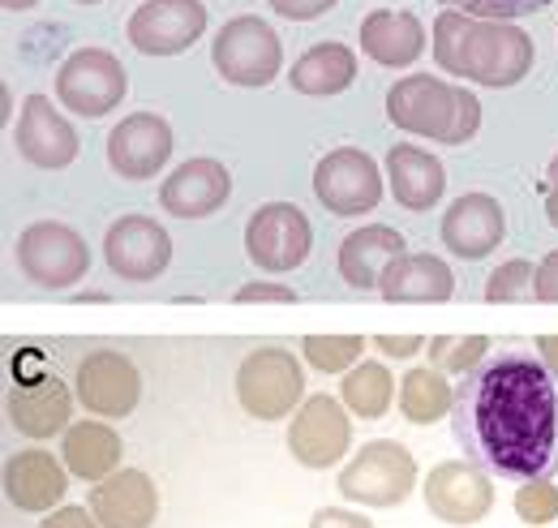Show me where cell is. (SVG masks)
Here are the masks:
<instances>
[{
    "mask_svg": "<svg viewBox=\"0 0 558 528\" xmlns=\"http://www.w3.org/2000/svg\"><path fill=\"white\" fill-rule=\"evenodd\" d=\"M460 452L502 481L558 472V370L533 348H498L456 387Z\"/></svg>",
    "mask_w": 558,
    "mask_h": 528,
    "instance_id": "6da1fadb",
    "label": "cell"
},
{
    "mask_svg": "<svg viewBox=\"0 0 558 528\" xmlns=\"http://www.w3.org/2000/svg\"><path fill=\"white\" fill-rule=\"evenodd\" d=\"M434 61L451 77H469L482 86H515L529 77L537 48L524 26L507 17H473L460 9H442L434 17Z\"/></svg>",
    "mask_w": 558,
    "mask_h": 528,
    "instance_id": "7a4b0ae2",
    "label": "cell"
},
{
    "mask_svg": "<svg viewBox=\"0 0 558 528\" xmlns=\"http://www.w3.org/2000/svg\"><path fill=\"white\" fill-rule=\"evenodd\" d=\"M387 117L396 130L434 137L442 146H464L482 130V104L464 86L434 73H409L387 91Z\"/></svg>",
    "mask_w": 558,
    "mask_h": 528,
    "instance_id": "3957f363",
    "label": "cell"
},
{
    "mask_svg": "<svg viewBox=\"0 0 558 528\" xmlns=\"http://www.w3.org/2000/svg\"><path fill=\"white\" fill-rule=\"evenodd\" d=\"M417 485V460L396 439L365 443L340 472V494L361 507H400Z\"/></svg>",
    "mask_w": 558,
    "mask_h": 528,
    "instance_id": "277c9868",
    "label": "cell"
},
{
    "mask_svg": "<svg viewBox=\"0 0 558 528\" xmlns=\"http://www.w3.org/2000/svg\"><path fill=\"white\" fill-rule=\"evenodd\" d=\"M305 370L301 361L279 348V344H267V348H254L241 370H236V399L250 417L258 421H279L288 417L292 408L305 404Z\"/></svg>",
    "mask_w": 558,
    "mask_h": 528,
    "instance_id": "5b68a950",
    "label": "cell"
},
{
    "mask_svg": "<svg viewBox=\"0 0 558 528\" xmlns=\"http://www.w3.org/2000/svg\"><path fill=\"white\" fill-rule=\"evenodd\" d=\"M210 61H215V73L232 86H267L283 69V44H279L276 26L245 13L219 26L210 44Z\"/></svg>",
    "mask_w": 558,
    "mask_h": 528,
    "instance_id": "8992f818",
    "label": "cell"
},
{
    "mask_svg": "<svg viewBox=\"0 0 558 528\" xmlns=\"http://www.w3.org/2000/svg\"><path fill=\"white\" fill-rule=\"evenodd\" d=\"M125 91H130V73L108 48H77L57 69V99L86 121L108 117L125 99Z\"/></svg>",
    "mask_w": 558,
    "mask_h": 528,
    "instance_id": "52a82bcc",
    "label": "cell"
},
{
    "mask_svg": "<svg viewBox=\"0 0 558 528\" xmlns=\"http://www.w3.org/2000/svg\"><path fill=\"white\" fill-rule=\"evenodd\" d=\"M310 250H314V228H310L305 211L292 202H267L245 224V254L267 275L296 271L310 259Z\"/></svg>",
    "mask_w": 558,
    "mask_h": 528,
    "instance_id": "ba28073f",
    "label": "cell"
},
{
    "mask_svg": "<svg viewBox=\"0 0 558 528\" xmlns=\"http://www.w3.org/2000/svg\"><path fill=\"white\" fill-rule=\"evenodd\" d=\"M17 266L39 288H73L90 271V250L70 224L39 219L17 237Z\"/></svg>",
    "mask_w": 558,
    "mask_h": 528,
    "instance_id": "9c48e42d",
    "label": "cell"
},
{
    "mask_svg": "<svg viewBox=\"0 0 558 528\" xmlns=\"http://www.w3.org/2000/svg\"><path fill=\"white\" fill-rule=\"evenodd\" d=\"M314 199L323 202L331 215H344V219L365 215L383 202V172L365 151L336 146L314 168Z\"/></svg>",
    "mask_w": 558,
    "mask_h": 528,
    "instance_id": "30bf717a",
    "label": "cell"
},
{
    "mask_svg": "<svg viewBox=\"0 0 558 528\" xmlns=\"http://www.w3.org/2000/svg\"><path fill=\"white\" fill-rule=\"evenodd\" d=\"M425 507L442 525H482L494 507V481L469 456L434 464L425 477Z\"/></svg>",
    "mask_w": 558,
    "mask_h": 528,
    "instance_id": "8fae6325",
    "label": "cell"
},
{
    "mask_svg": "<svg viewBox=\"0 0 558 528\" xmlns=\"http://www.w3.org/2000/svg\"><path fill=\"white\" fill-rule=\"evenodd\" d=\"M349 447H352V421L344 399L323 392V396H310L296 408L292 430H288L292 460L305 464V468H331V464L344 460Z\"/></svg>",
    "mask_w": 558,
    "mask_h": 528,
    "instance_id": "7c38bea8",
    "label": "cell"
},
{
    "mask_svg": "<svg viewBox=\"0 0 558 528\" xmlns=\"http://www.w3.org/2000/svg\"><path fill=\"white\" fill-rule=\"evenodd\" d=\"M207 31V4L203 0H146L130 13V44L142 57H177L194 48Z\"/></svg>",
    "mask_w": 558,
    "mask_h": 528,
    "instance_id": "4fadbf2b",
    "label": "cell"
},
{
    "mask_svg": "<svg viewBox=\"0 0 558 528\" xmlns=\"http://www.w3.org/2000/svg\"><path fill=\"white\" fill-rule=\"evenodd\" d=\"M73 392L95 417H130L142 399V374L121 348H90L77 361Z\"/></svg>",
    "mask_w": 558,
    "mask_h": 528,
    "instance_id": "5bb4252c",
    "label": "cell"
},
{
    "mask_svg": "<svg viewBox=\"0 0 558 528\" xmlns=\"http://www.w3.org/2000/svg\"><path fill=\"white\" fill-rule=\"evenodd\" d=\"M104 259L117 279L150 284L172 263V237L146 215H121L104 237Z\"/></svg>",
    "mask_w": 558,
    "mask_h": 528,
    "instance_id": "9a60e30c",
    "label": "cell"
},
{
    "mask_svg": "<svg viewBox=\"0 0 558 528\" xmlns=\"http://www.w3.org/2000/svg\"><path fill=\"white\" fill-rule=\"evenodd\" d=\"M172 159V125L155 112H134L108 133V164L125 181H150Z\"/></svg>",
    "mask_w": 558,
    "mask_h": 528,
    "instance_id": "2e32d148",
    "label": "cell"
},
{
    "mask_svg": "<svg viewBox=\"0 0 558 528\" xmlns=\"http://www.w3.org/2000/svg\"><path fill=\"white\" fill-rule=\"evenodd\" d=\"M442 245L456 254V259H489L502 237H507V215L494 194H460V199L447 206L442 215Z\"/></svg>",
    "mask_w": 558,
    "mask_h": 528,
    "instance_id": "e0dca14e",
    "label": "cell"
},
{
    "mask_svg": "<svg viewBox=\"0 0 558 528\" xmlns=\"http://www.w3.org/2000/svg\"><path fill=\"white\" fill-rule=\"evenodd\" d=\"M17 151H22V159H31L35 168H70L73 159H77V133L73 125L52 108V99L48 95H26V104H22V117H17Z\"/></svg>",
    "mask_w": 558,
    "mask_h": 528,
    "instance_id": "ac0fdd59",
    "label": "cell"
},
{
    "mask_svg": "<svg viewBox=\"0 0 558 528\" xmlns=\"http://www.w3.org/2000/svg\"><path fill=\"white\" fill-rule=\"evenodd\" d=\"M86 507L95 512V520L104 528H150L159 516V490H155L150 472L121 468V472L95 481Z\"/></svg>",
    "mask_w": 558,
    "mask_h": 528,
    "instance_id": "d6986e66",
    "label": "cell"
},
{
    "mask_svg": "<svg viewBox=\"0 0 558 528\" xmlns=\"http://www.w3.org/2000/svg\"><path fill=\"white\" fill-rule=\"evenodd\" d=\"M228 199H232V177L219 159H185L159 185V206L177 219H207Z\"/></svg>",
    "mask_w": 558,
    "mask_h": 528,
    "instance_id": "ffe728a7",
    "label": "cell"
},
{
    "mask_svg": "<svg viewBox=\"0 0 558 528\" xmlns=\"http://www.w3.org/2000/svg\"><path fill=\"white\" fill-rule=\"evenodd\" d=\"M70 490V472L44 447L17 452L4 464V494L17 512H48L52 503H61Z\"/></svg>",
    "mask_w": 558,
    "mask_h": 528,
    "instance_id": "44dd1931",
    "label": "cell"
},
{
    "mask_svg": "<svg viewBox=\"0 0 558 528\" xmlns=\"http://www.w3.org/2000/svg\"><path fill=\"white\" fill-rule=\"evenodd\" d=\"M4 412L26 439H52L57 430L70 425L73 392L61 379H35V383H13L4 396Z\"/></svg>",
    "mask_w": 558,
    "mask_h": 528,
    "instance_id": "7402d4cb",
    "label": "cell"
},
{
    "mask_svg": "<svg viewBox=\"0 0 558 528\" xmlns=\"http://www.w3.org/2000/svg\"><path fill=\"white\" fill-rule=\"evenodd\" d=\"M404 254H409L404 250V232H396L387 224H369V228H356L340 241V259L336 263H340V275H344L349 288L369 292V288L383 284L387 266L396 259H404Z\"/></svg>",
    "mask_w": 558,
    "mask_h": 528,
    "instance_id": "603a6c76",
    "label": "cell"
},
{
    "mask_svg": "<svg viewBox=\"0 0 558 528\" xmlns=\"http://www.w3.org/2000/svg\"><path fill=\"white\" fill-rule=\"evenodd\" d=\"M387 181H391V194L404 211H434L442 202V190H447L442 164L413 142H400L387 151Z\"/></svg>",
    "mask_w": 558,
    "mask_h": 528,
    "instance_id": "cb8c5ba5",
    "label": "cell"
},
{
    "mask_svg": "<svg viewBox=\"0 0 558 528\" xmlns=\"http://www.w3.org/2000/svg\"><path fill=\"white\" fill-rule=\"evenodd\" d=\"M361 52L387 69H409L425 52V31L413 13L374 9L361 17Z\"/></svg>",
    "mask_w": 558,
    "mask_h": 528,
    "instance_id": "d4e9b609",
    "label": "cell"
},
{
    "mask_svg": "<svg viewBox=\"0 0 558 528\" xmlns=\"http://www.w3.org/2000/svg\"><path fill=\"white\" fill-rule=\"evenodd\" d=\"M378 292H383V301H451L456 275L434 254H404L387 266Z\"/></svg>",
    "mask_w": 558,
    "mask_h": 528,
    "instance_id": "484cf974",
    "label": "cell"
},
{
    "mask_svg": "<svg viewBox=\"0 0 558 528\" xmlns=\"http://www.w3.org/2000/svg\"><path fill=\"white\" fill-rule=\"evenodd\" d=\"M292 91L301 95H314V99H331V95H344L352 82H356V57H352L349 44H314L310 52H301V61L288 73Z\"/></svg>",
    "mask_w": 558,
    "mask_h": 528,
    "instance_id": "4316f807",
    "label": "cell"
},
{
    "mask_svg": "<svg viewBox=\"0 0 558 528\" xmlns=\"http://www.w3.org/2000/svg\"><path fill=\"white\" fill-rule=\"evenodd\" d=\"M121 464V439L104 421H77L65 430V468L82 481H104Z\"/></svg>",
    "mask_w": 558,
    "mask_h": 528,
    "instance_id": "83f0119b",
    "label": "cell"
},
{
    "mask_svg": "<svg viewBox=\"0 0 558 528\" xmlns=\"http://www.w3.org/2000/svg\"><path fill=\"white\" fill-rule=\"evenodd\" d=\"M451 408H456V392H451V383H447V374L438 365H417V370L404 374V383H400V412L413 425H434Z\"/></svg>",
    "mask_w": 558,
    "mask_h": 528,
    "instance_id": "f1b7e54d",
    "label": "cell"
},
{
    "mask_svg": "<svg viewBox=\"0 0 558 528\" xmlns=\"http://www.w3.org/2000/svg\"><path fill=\"white\" fill-rule=\"evenodd\" d=\"M340 399L349 404L352 417L378 421V417H387V408L396 399V379H391V370L383 361H356L344 374V383H340Z\"/></svg>",
    "mask_w": 558,
    "mask_h": 528,
    "instance_id": "f546056e",
    "label": "cell"
},
{
    "mask_svg": "<svg viewBox=\"0 0 558 528\" xmlns=\"http://www.w3.org/2000/svg\"><path fill=\"white\" fill-rule=\"evenodd\" d=\"M365 352V335H305L301 357L318 374H349Z\"/></svg>",
    "mask_w": 558,
    "mask_h": 528,
    "instance_id": "4dcf8cb0",
    "label": "cell"
},
{
    "mask_svg": "<svg viewBox=\"0 0 558 528\" xmlns=\"http://www.w3.org/2000/svg\"><path fill=\"white\" fill-rule=\"evenodd\" d=\"M489 357L486 335H434L429 339V365H438L442 374H469Z\"/></svg>",
    "mask_w": 558,
    "mask_h": 528,
    "instance_id": "1f68e13d",
    "label": "cell"
},
{
    "mask_svg": "<svg viewBox=\"0 0 558 528\" xmlns=\"http://www.w3.org/2000/svg\"><path fill=\"white\" fill-rule=\"evenodd\" d=\"M537 297V271L529 259H511L486 279V301H533Z\"/></svg>",
    "mask_w": 558,
    "mask_h": 528,
    "instance_id": "d6a6232c",
    "label": "cell"
},
{
    "mask_svg": "<svg viewBox=\"0 0 558 528\" xmlns=\"http://www.w3.org/2000/svg\"><path fill=\"white\" fill-rule=\"evenodd\" d=\"M515 516L524 525H550L558 516V485L550 477H537V481H520L515 490Z\"/></svg>",
    "mask_w": 558,
    "mask_h": 528,
    "instance_id": "836d02e7",
    "label": "cell"
},
{
    "mask_svg": "<svg viewBox=\"0 0 558 528\" xmlns=\"http://www.w3.org/2000/svg\"><path fill=\"white\" fill-rule=\"evenodd\" d=\"M447 9H460V13H473V17H524V13H537V9H550L555 0H442Z\"/></svg>",
    "mask_w": 558,
    "mask_h": 528,
    "instance_id": "e575fe53",
    "label": "cell"
},
{
    "mask_svg": "<svg viewBox=\"0 0 558 528\" xmlns=\"http://www.w3.org/2000/svg\"><path fill=\"white\" fill-rule=\"evenodd\" d=\"M279 17H292V22H314L323 17L327 9H336L340 0H267Z\"/></svg>",
    "mask_w": 558,
    "mask_h": 528,
    "instance_id": "d590c367",
    "label": "cell"
},
{
    "mask_svg": "<svg viewBox=\"0 0 558 528\" xmlns=\"http://www.w3.org/2000/svg\"><path fill=\"white\" fill-rule=\"evenodd\" d=\"M236 301H296V292L288 284H271V279H254L236 288Z\"/></svg>",
    "mask_w": 558,
    "mask_h": 528,
    "instance_id": "8d00e7d4",
    "label": "cell"
},
{
    "mask_svg": "<svg viewBox=\"0 0 558 528\" xmlns=\"http://www.w3.org/2000/svg\"><path fill=\"white\" fill-rule=\"evenodd\" d=\"M39 528H104L99 520H95V512L82 503V507H57L48 520Z\"/></svg>",
    "mask_w": 558,
    "mask_h": 528,
    "instance_id": "74e56055",
    "label": "cell"
},
{
    "mask_svg": "<svg viewBox=\"0 0 558 528\" xmlns=\"http://www.w3.org/2000/svg\"><path fill=\"white\" fill-rule=\"evenodd\" d=\"M374 348L383 357H417L425 348V335H374Z\"/></svg>",
    "mask_w": 558,
    "mask_h": 528,
    "instance_id": "f35d334b",
    "label": "cell"
},
{
    "mask_svg": "<svg viewBox=\"0 0 558 528\" xmlns=\"http://www.w3.org/2000/svg\"><path fill=\"white\" fill-rule=\"evenodd\" d=\"M310 528H374V525L365 516H356V512H344V507H323V512H314Z\"/></svg>",
    "mask_w": 558,
    "mask_h": 528,
    "instance_id": "ab89813d",
    "label": "cell"
},
{
    "mask_svg": "<svg viewBox=\"0 0 558 528\" xmlns=\"http://www.w3.org/2000/svg\"><path fill=\"white\" fill-rule=\"evenodd\" d=\"M537 301H558V250L537 263Z\"/></svg>",
    "mask_w": 558,
    "mask_h": 528,
    "instance_id": "60d3db41",
    "label": "cell"
},
{
    "mask_svg": "<svg viewBox=\"0 0 558 528\" xmlns=\"http://www.w3.org/2000/svg\"><path fill=\"white\" fill-rule=\"evenodd\" d=\"M546 219L558 228V155L550 159V168H546Z\"/></svg>",
    "mask_w": 558,
    "mask_h": 528,
    "instance_id": "b9f144b4",
    "label": "cell"
},
{
    "mask_svg": "<svg viewBox=\"0 0 558 528\" xmlns=\"http://www.w3.org/2000/svg\"><path fill=\"white\" fill-rule=\"evenodd\" d=\"M537 352L558 370V335H542V339H537Z\"/></svg>",
    "mask_w": 558,
    "mask_h": 528,
    "instance_id": "7bdbcfd3",
    "label": "cell"
},
{
    "mask_svg": "<svg viewBox=\"0 0 558 528\" xmlns=\"http://www.w3.org/2000/svg\"><path fill=\"white\" fill-rule=\"evenodd\" d=\"M4 9H31V4H39V0H0Z\"/></svg>",
    "mask_w": 558,
    "mask_h": 528,
    "instance_id": "ee69618b",
    "label": "cell"
},
{
    "mask_svg": "<svg viewBox=\"0 0 558 528\" xmlns=\"http://www.w3.org/2000/svg\"><path fill=\"white\" fill-rule=\"evenodd\" d=\"M73 4H99V0H73Z\"/></svg>",
    "mask_w": 558,
    "mask_h": 528,
    "instance_id": "f6af8a7d",
    "label": "cell"
}]
</instances>
